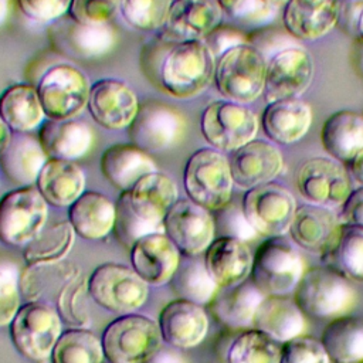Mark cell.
Segmentation results:
<instances>
[{
  "label": "cell",
  "instance_id": "obj_14",
  "mask_svg": "<svg viewBox=\"0 0 363 363\" xmlns=\"http://www.w3.org/2000/svg\"><path fill=\"white\" fill-rule=\"evenodd\" d=\"M130 143L145 152H162L177 146L186 135L187 121L174 106L160 101H146L126 128Z\"/></svg>",
  "mask_w": 363,
  "mask_h": 363
},
{
  "label": "cell",
  "instance_id": "obj_46",
  "mask_svg": "<svg viewBox=\"0 0 363 363\" xmlns=\"http://www.w3.org/2000/svg\"><path fill=\"white\" fill-rule=\"evenodd\" d=\"M20 275L9 268L0 267V329L9 328L21 303Z\"/></svg>",
  "mask_w": 363,
  "mask_h": 363
},
{
  "label": "cell",
  "instance_id": "obj_15",
  "mask_svg": "<svg viewBox=\"0 0 363 363\" xmlns=\"http://www.w3.org/2000/svg\"><path fill=\"white\" fill-rule=\"evenodd\" d=\"M296 187L308 203L329 208L342 207L353 190L350 172L329 156L306 159L296 172Z\"/></svg>",
  "mask_w": 363,
  "mask_h": 363
},
{
  "label": "cell",
  "instance_id": "obj_44",
  "mask_svg": "<svg viewBox=\"0 0 363 363\" xmlns=\"http://www.w3.org/2000/svg\"><path fill=\"white\" fill-rule=\"evenodd\" d=\"M173 0H121L123 20L139 31H159L164 24Z\"/></svg>",
  "mask_w": 363,
  "mask_h": 363
},
{
  "label": "cell",
  "instance_id": "obj_38",
  "mask_svg": "<svg viewBox=\"0 0 363 363\" xmlns=\"http://www.w3.org/2000/svg\"><path fill=\"white\" fill-rule=\"evenodd\" d=\"M320 342L332 363L363 362V320L354 316L330 319L325 326Z\"/></svg>",
  "mask_w": 363,
  "mask_h": 363
},
{
  "label": "cell",
  "instance_id": "obj_42",
  "mask_svg": "<svg viewBox=\"0 0 363 363\" xmlns=\"http://www.w3.org/2000/svg\"><path fill=\"white\" fill-rule=\"evenodd\" d=\"M51 363H104L102 340L86 328H68L58 337Z\"/></svg>",
  "mask_w": 363,
  "mask_h": 363
},
{
  "label": "cell",
  "instance_id": "obj_16",
  "mask_svg": "<svg viewBox=\"0 0 363 363\" xmlns=\"http://www.w3.org/2000/svg\"><path fill=\"white\" fill-rule=\"evenodd\" d=\"M315 75L312 54L302 47H286L267 60L264 99L268 102L301 98Z\"/></svg>",
  "mask_w": 363,
  "mask_h": 363
},
{
  "label": "cell",
  "instance_id": "obj_51",
  "mask_svg": "<svg viewBox=\"0 0 363 363\" xmlns=\"http://www.w3.org/2000/svg\"><path fill=\"white\" fill-rule=\"evenodd\" d=\"M223 13L233 18L254 20L259 18L265 9H274L261 0H216Z\"/></svg>",
  "mask_w": 363,
  "mask_h": 363
},
{
  "label": "cell",
  "instance_id": "obj_13",
  "mask_svg": "<svg viewBox=\"0 0 363 363\" xmlns=\"http://www.w3.org/2000/svg\"><path fill=\"white\" fill-rule=\"evenodd\" d=\"M241 208L251 227L262 237H282L289 231L298 208L292 191L277 182L245 190Z\"/></svg>",
  "mask_w": 363,
  "mask_h": 363
},
{
  "label": "cell",
  "instance_id": "obj_22",
  "mask_svg": "<svg viewBox=\"0 0 363 363\" xmlns=\"http://www.w3.org/2000/svg\"><path fill=\"white\" fill-rule=\"evenodd\" d=\"M233 182L242 190L274 182L284 169V157L275 143L265 139H252L230 153Z\"/></svg>",
  "mask_w": 363,
  "mask_h": 363
},
{
  "label": "cell",
  "instance_id": "obj_27",
  "mask_svg": "<svg viewBox=\"0 0 363 363\" xmlns=\"http://www.w3.org/2000/svg\"><path fill=\"white\" fill-rule=\"evenodd\" d=\"M204 264L218 288H230L250 278L252 254L247 242L218 235L204 251Z\"/></svg>",
  "mask_w": 363,
  "mask_h": 363
},
{
  "label": "cell",
  "instance_id": "obj_28",
  "mask_svg": "<svg viewBox=\"0 0 363 363\" xmlns=\"http://www.w3.org/2000/svg\"><path fill=\"white\" fill-rule=\"evenodd\" d=\"M262 132L275 145H292L301 140L312 125V109L301 98L268 102L261 113Z\"/></svg>",
  "mask_w": 363,
  "mask_h": 363
},
{
  "label": "cell",
  "instance_id": "obj_39",
  "mask_svg": "<svg viewBox=\"0 0 363 363\" xmlns=\"http://www.w3.org/2000/svg\"><path fill=\"white\" fill-rule=\"evenodd\" d=\"M170 289L177 298L191 301L201 306L208 305L218 291V285L210 277L204 259L182 257L180 265L172 277Z\"/></svg>",
  "mask_w": 363,
  "mask_h": 363
},
{
  "label": "cell",
  "instance_id": "obj_26",
  "mask_svg": "<svg viewBox=\"0 0 363 363\" xmlns=\"http://www.w3.org/2000/svg\"><path fill=\"white\" fill-rule=\"evenodd\" d=\"M339 225L333 208L308 203L296 208L288 233L298 247L323 257L332 248Z\"/></svg>",
  "mask_w": 363,
  "mask_h": 363
},
{
  "label": "cell",
  "instance_id": "obj_10",
  "mask_svg": "<svg viewBox=\"0 0 363 363\" xmlns=\"http://www.w3.org/2000/svg\"><path fill=\"white\" fill-rule=\"evenodd\" d=\"M258 129L257 113L248 105L228 99L208 104L200 116L204 140L223 153H231L255 139Z\"/></svg>",
  "mask_w": 363,
  "mask_h": 363
},
{
  "label": "cell",
  "instance_id": "obj_9",
  "mask_svg": "<svg viewBox=\"0 0 363 363\" xmlns=\"http://www.w3.org/2000/svg\"><path fill=\"white\" fill-rule=\"evenodd\" d=\"M86 288L98 306L116 315L138 311L149 295V285L135 269L116 262L98 265L86 279Z\"/></svg>",
  "mask_w": 363,
  "mask_h": 363
},
{
  "label": "cell",
  "instance_id": "obj_5",
  "mask_svg": "<svg viewBox=\"0 0 363 363\" xmlns=\"http://www.w3.org/2000/svg\"><path fill=\"white\" fill-rule=\"evenodd\" d=\"M183 186L187 199L208 211L225 207L233 194V176L225 153L201 147L196 150L184 166Z\"/></svg>",
  "mask_w": 363,
  "mask_h": 363
},
{
  "label": "cell",
  "instance_id": "obj_49",
  "mask_svg": "<svg viewBox=\"0 0 363 363\" xmlns=\"http://www.w3.org/2000/svg\"><path fill=\"white\" fill-rule=\"evenodd\" d=\"M223 210L225 211V214H224L225 217L221 220L223 231L220 235L234 237L244 242L255 240L258 237V233L251 227V224L245 218L241 207L238 210H228L225 206V207H223Z\"/></svg>",
  "mask_w": 363,
  "mask_h": 363
},
{
  "label": "cell",
  "instance_id": "obj_58",
  "mask_svg": "<svg viewBox=\"0 0 363 363\" xmlns=\"http://www.w3.org/2000/svg\"><path fill=\"white\" fill-rule=\"evenodd\" d=\"M354 33L359 35V38L363 41V7L359 13V17H357V21H356V28H354Z\"/></svg>",
  "mask_w": 363,
  "mask_h": 363
},
{
  "label": "cell",
  "instance_id": "obj_43",
  "mask_svg": "<svg viewBox=\"0 0 363 363\" xmlns=\"http://www.w3.org/2000/svg\"><path fill=\"white\" fill-rule=\"evenodd\" d=\"M279 342L255 328H250L231 342L225 363H279Z\"/></svg>",
  "mask_w": 363,
  "mask_h": 363
},
{
  "label": "cell",
  "instance_id": "obj_6",
  "mask_svg": "<svg viewBox=\"0 0 363 363\" xmlns=\"http://www.w3.org/2000/svg\"><path fill=\"white\" fill-rule=\"evenodd\" d=\"M101 340L108 363H146L163 345L157 320L136 312L108 323Z\"/></svg>",
  "mask_w": 363,
  "mask_h": 363
},
{
  "label": "cell",
  "instance_id": "obj_20",
  "mask_svg": "<svg viewBox=\"0 0 363 363\" xmlns=\"http://www.w3.org/2000/svg\"><path fill=\"white\" fill-rule=\"evenodd\" d=\"M135 91L116 78H102L91 85L88 112L94 122L109 130L128 128L139 111Z\"/></svg>",
  "mask_w": 363,
  "mask_h": 363
},
{
  "label": "cell",
  "instance_id": "obj_40",
  "mask_svg": "<svg viewBox=\"0 0 363 363\" xmlns=\"http://www.w3.org/2000/svg\"><path fill=\"white\" fill-rule=\"evenodd\" d=\"M77 233L68 220L45 224V227L23 247L27 265L47 264L65 259L71 251Z\"/></svg>",
  "mask_w": 363,
  "mask_h": 363
},
{
  "label": "cell",
  "instance_id": "obj_21",
  "mask_svg": "<svg viewBox=\"0 0 363 363\" xmlns=\"http://www.w3.org/2000/svg\"><path fill=\"white\" fill-rule=\"evenodd\" d=\"M223 20L216 0H173L157 37L169 43L204 40Z\"/></svg>",
  "mask_w": 363,
  "mask_h": 363
},
{
  "label": "cell",
  "instance_id": "obj_1",
  "mask_svg": "<svg viewBox=\"0 0 363 363\" xmlns=\"http://www.w3.org/2000/svg\"><path fill=\"white\" fill-rule=\"evenodd\" d=\"M20 291L24 302H44L58 312L69 328H88L86 281L78 265L65 259L27 265L20 274Z\"/></svg>",
  "mask_w": 363,
  "mask_h": 363
},
{
  "label": "cell",
  "instance_id": "obj_37",
  "mask_svg": "<svg viewBox=\"0 0 363 363\" xmlns=\"http://www.w3.org/2000/svg\"><path fill=\"white\" fill-rule=\"evenodd\" d=\"M0 116L13 133H28L45 119L37 86L14 84L0 95Z\"/></svg>",
  "mask_w": 363,
  "mask_h": 363
},
{
  "label": "cell",
  "instance_id": "obj_55",
  "mask_svg": "<svg viewBox=\"0 0 363 363\" xmlns=\"http://www.w3.org/2000/svg\"><path fill=\"white\" fill-rule=\"evenodd\" d=\"M350 176L363 186V149L350 162Z\"/></svg>",
  "mask_w": 363,
  "mask_h": 363
},
{
  "label": "cell",
  "instance_id": "obj_8",
  "mask_svg": "<svg viewBox=\"0 0 363 363\" xmlns=\"http://www.w3.org/2000/svg\"><path fill=\"white\" fill-rule=\"evenodd\" d=\"M62 319L55 308L44 302H23L9 326L16 350L34 363L50 360L62 333Z\"/></svg>",
  "mask_w": 363,
  "mask_h": 363
},
{
  "label": "cell",
  "instance_id": "obj_2",
  "mask_svg": "<svg viewBox=\"0 0 363 363\" xmlns=\"http://www.w3.org/2000/svg\"><path fill=\"white\" fill-rule=\"evenodd\" d=\"M216 55L204 40L172 43L160 72L159 86L177 99H190L203 94L214 81Z\"/></svg>",
  "mask_w": 363,
  "mask_h": 363
},
{
  "label": "cell",
  "instance_id": "obj_33",
  "mask_svg": "<svg viewBox=\"0 0 363 363\" xmlns=\"http://www.w3.org/2000/svg\"><path fill=\"white\" fill-rule=\"evenodd\" d=\"M320 143L329 157L350 163L363 149V113L353 109L332 112L322 123Z\"/></svg>",
  "mask_w": 363,
  "mask_h": 363
},
{
  "label": "cell",
  "instance_id": "obj_31",
  "mask_svg": "<svg viewBox=\"0 0 363 363\" xmlns=\"http://www.w3.org/2000/svg\"><path fill=\"white\" fill-rule=\"evenodd\" d=\"M116 204L104 193L85 190L69 207L68 221L77 235L85 240H102L113 231Z\"/></svg>",
  "mask_w": 363,
  "mask_h": 363
},
{
  "label": "cell",
  "instance_id": "obj_32",
  "mask_svg": "<svg viewBox=\"0 0 363 363\" xmlns=\"http://www.w3.org/2000/svg\"><path fill=\"white\" fill-rule=\"evenodd\" d=\"M104 177L118 190H129L143 176L157 172L152 156L133 143H116L101 156Z\"/></svg>",
  "mask_w": 363,
  "mask_h": 363
},
{
  "label": "cell",
  "instance_id": "obj_30",
  "mask_svg": "<svg viewBox=\"0 0 363 363\" xmlns=\"http://www.w3.org/2000/svg\"><path fill=\"white\" fill-rule=\"evenodd\" d=\"M48 159L38 138L28 133H13L10 142L0 152V170L17 187L34 186Z\"/></svg>",
  "mask_w": 363,
  "mask_h": 363
},
{
  "label": "cell",
  "instance_id": "obj_3",
  "mask_svg": "<svg viewBox=\"0 0 363 363\" xmlns=\"http://www.w3.org/2000/svg\"><path fill=\"white\" fill-rule=\"evenodd\" d=\"M292 299L305 316L335 319L354 308L356 291L346 275L323 264L303 272Z\"/></svg>",
  "mask_w": 363,
  "mask_h": 363
},
{
  "label": "cell",
  "instance_id": "obj_47",
  "mask_svg": "<svg viewBox=\"0 0 363 363\" xmlns=\"http://www.w3.org/2000/svg\"><path fill=\"white\" fill-rule=\"evenodd\" d=\"M121 0H72L68 14L82 24H108L119 11Z\"/></svg>",
  "mask_w": 363,
  "mask_h": 363
},
{
  "label": "cell",
  "instance_id": "obj_45",
  "mask_svg": "<svg viewBox=\"0 0 363 363\" xmlns=\"http://www.w3.org/2000/svg\"><path fill=\"white\" fill-rule=\"evenodd\" d=\"M279 363H332L320 339L296 336L281 343Z\"/></svg>",
  "mask_w": 363,
  "mask_h": 363
},
{
  "label": "cell",
  "instance_id": "obj_25",
  "mask_svg": "<svg viewBox=\"0 0 363 363\" xmlns=\"http://www.w3.org/2000/svg\"><path fill=\"white\" fill-rule=\"evenodd\" d=\"M339 21V0H288L282 9L284 28L301 41H315Z\"/></svg>",
  "mask_w": 363,
  "mask_h": 363
},
{
  "label": "cell",
  "instance_id": "obj_57",
  "mask_svg": "<svg viewBox=\"0 0 363 363\" xmlns=\"http://www.w3.org/2000/svg\"><path fill=\"white\" fill-rule=\"evenodd\" d=\"M9 14V0H0V26L6 21Z\"/></svg>",
  "mask_w": 363,
  "mask_h": 363
},
{
  "label": "cell",
  "instance_id": "obj_24",
  "mask_svg": "<svg viewBox=\"0 0 363 363\" xmlns=\"http://www.w3.org/2000/svg\"><path fill=\"white\" fill-rule=\"evenodd\" d=\"M157 325L166 345L184 350L200 345L206 339L208 315L204 306L176 298L162 308Z\"/></svg>",
  "mask_w": 363,
  "mask_h": 363
},
{
  "label": "cell",
  "instance_id": "obj_18",
  "mask_svg": "<svg viewBox=\"0 0 363 363\" xmlns=\"http://www.w3.org/2000/svg\"><path fill=\"white\" fill-rule=\"evenodd\" d=\"M48 34L52 48L74 60L102 58L113 50L118 41L116 31L109 24H82L69 14L54 21Z\"/></svg>",
  "mask_w": 363,
  "mask_h": 363
},
{
  "label": "cell",
  "instance_id": "obj_59",
  "mask_svg": "<svg viewBox=\"0 0 363 363\" xmlns=\"http://www.w3.org/2000/svg\"><path fill=\"white\" fill-rule=\"evenodd\" d=\"M261 1L271 6V7H278V6H284L288 0H261Z\"/></svg>",
  "mask_w": 363,
  "mask_h": 363
},
{
  "label": "cell",
  "instance_id": "obj_34",
  "mask_svg": "<svg viewBox=\"0 0 363 363\" xmlns=\"http://www.w3.org/2000/svg\"><path fill=\"white\" fill-rule=\"evenodd\" d=\"M40 194L51 207H69L85 191V173L72 160L48 159L35 182Z\"/></svg>",
  "mask_w": 363,
  "mask_h": 363
},
{
  "label": "cell",
  "instance_id": "obj_52",
  "mask_svg": "<svg viewBox=\"0 0 363 363\" xmlns=\"http://www.w3.org/2000/svg\"><path fill=\"white\" fill-rule=\"evenodd\" d=\"M339 220L340 223L363 228V186L350 191L349 197L342 204Z\"/></svg>",
  "mask_w": 363,
  "mask_h": 363
},
{
  "label": "cell",
  "instance_id": "obj_23",
  "mask_svg": "<svg viewBox=\"0 0 363 363\" xmlns=\"http://www.w3.org/2000/svg\"><path fill=\"white\" fill-rule=\"evenodd\" d=\"M129 251L130 267L149 286L169 284L183 257L164 233L139 238Z\"/></svg>",
  "mask_w": 363,
  "mask_h": 363
},
{
  "label": "cell",
  "instance_id": "obj_50",
  "mask_svg": "<svg viewBox=\"0 0 363 363\" xmlns=\"http://www.w3.org/2000/svg\"><path fill=\"white\" fill-rule=\"evenodd\" d=\"M170 45H172V43L164 41L157 37V40L152 41L150 44H147L145 47L140 61H142L143 71H145L146 77L150 79V82H155L159 85V72H160L162 61H163L167 50L170 48Z\"/></svg>",
  "mask_w": 363,
  "mask_h": 363
},
{
  "label": "cell",
  "instance_id": "obj_29",
  "mask_svg": "<svg viewBox=\"0 0 363 363\" xmlns=\"http://www.w3.org/2000/svg\"><path fill=\"white\" fill-rule=\"evenodd\" d=\"M37 138L50 159L72 162L86 156L95 142L92 128L79 119H47L41 123Z\"/></svg>",
  "mask_w": 363,
  "mask_h": 363
},
{
  "label": "cell",
  "instance_id": "obj_7",
  "mask_svg": "<svg viewBox=\"0 0 363 363\" xmlns=\"http://www.w3.org/2000/svg\"><path fill=\"white\" fill-rule=\"evenodd\" d=\"M305 262L291 241L268 237L252 255L250 279L267 295H289L305 272Z\"/></svg>",
  "mask_w": 363,
  "mask_h": 363
},
{
  "label": "cell",
  "instance_id": "obj_56",
  "mask_svg": "<svg viewBox=\"0 0 363 363\" xmlns=\"http://www.w3.org/2000/svg\"><path fill=\"white\" fill-rule=\"evenodd\" d=\"M11 136H13V132H11V129L6 125V122L1 119V116H0V152L6 147V145L10 142V139H11Z\"/></svg>",
  "mask_w": 363,
  "mask_h": 363
},
{
  "label": "cell",
  "instance_id": "obj_41",
  "mask_svg": "<svg viewBox=\"0 0 363 363\" xmlns=\"http://www.w3.org/2000/svg\"><path fill=\"white\" fill-rule=\"evenodd\" d=\"M322 259L350 281L363 282V228L340 223L336 240Z\"/></svg>",
  "mask_w": 363,
  "mask_h": 363
},
{
  "label": "cell",
  "instance_id": "obj_36",
  "mask_svg": "<svg viewBox=\"0 0 363 363\" xmlns=\"http://www.w3.org/2000/svg\"><path fill=\"white\" fill-rule=\"evenodd\" d=\"M252 328L284 343L303 335L306 323L303 312L292 298L286 295H267L258 305Z\"/></svg>",
  "mask_w": 363,
  "mask_h": 363
},
{
  "label": "cell",
  "instance_id": "obj_53",
  "mask_svg": "<svg viewBox=\"0 0 363 363\" xmlns=\"http://www.w3.org/2000/svg\"><path fill=\"white\" fill-rule=\"evenodd\" d=\"M204 41L207 43V45L210 47V50L213 51V54L216 57L221 55L225 50L237 45L240 43H245V40L241 35H238L237 31L228 30V28H223L221 24L213 33H210L204 38Z\"/></svg>",
  "mask_w": 363,
  "mask_h": 363
},
{
  "label": "cell",
  "instance_id": "obj_54",
  "mask_svg": "<svg viewBox=\"0 0 363 363\" xmlns=\"http://www.w3.org/2000/svg\"><path fill=\"white\" fill-rule=\"evenodd\" d=\"M146 363H190L180 349L170 345H162Z\"/></svg>",
  "mask_w": 363,
  "mask_h": 363
},
{
  "label": "cell",
  "instance_id": "obj_35",
  "mask_svg": "<svg viewBox=\"0 0 363 363\" xmlns=\"http://www.w3.org/2000/svg\"><path fill=\"white\" fill-rule=\"evenodd\" d=\"M264 296L265 295L248 278L238 285L218 288L208 306L214 318L224 326L231 329H248L252 328L255 312Z\"/></svg>",
  "mask_w": 363,
  "mask_h": 363
},
{
  "label": "cell",
  "instance_id": "obj_48",
  "mask_svg": "<svg viewBox=\"0 0 363 363\" xmlns=\"http://www.w3.org/2000/svg\"><path fill=\"white\" fill-rule=\"evenodd\" d=\"M72 0H17L21 13L38 23H54L69 11Z\"/></svg>",
  "mask_w": 363,
  "mask_h": 363
},
{
  "label": "cell",
  "instance_id": "obj_12",
  "mask_svg": "<svg viewBox=\"0 0 363 363\" xmlns=\"http://www.w3.org/2000/svg\"><path fill=\"white\" fill-rule=\"evenodd\" d=\"M89 81L85 72L72 64L48 68L37 85L40 102L48 119H75L88 105Z\"/></svg>",
  "mask_w": 363,
  "mask_h": 363
},
{
  "label": "cell",
  "instance_id": "obj_19",
  "mask_svg": "<svg viewBox=\"0 0 363 363\" xmlns=\"http://www.w3.org/2000/svg\"><path fill=\"white\" fill-rule=\"evenodd\" d=\"M123 193L132 213L153 233H164L163 220L179 200L177 184L164 173L153 172L139 179Z\"/></svg>",
  "mask_w": 363,
  "mask_h": 363
},
{
  "label": "cell",
  "instance_id": "obj_60",
  "mask_svg": "<svg viewBox=\"0 0 363 363\" xmlns=\"http://www.w3.org/2000/svg\"><path fill=\"white\" fill-rule=\"evenodd\" d=\"M360 363H363V362H360Z\"/></svg>",
  "mask_w": 363,
  "mask_h": 363
},
{
  "label": "cell",
  "instance_id": "obj_17",
  "mask_svg": "<svg viewBox=\"0 0 363 363\" xmlns=\"http://www.w3.org/2000/svg\"><path fill=\"white\" fill-rule=\"evenodd\" d=\"M164 234L183 257L204 254L216 238V218L211 211L190 199H179L163 220Z\"/></svg>",
  "mask_w": 363,
  "mask_h": 363
},
{
  "label": "cell",
  "instance_id": "obj_11",
  "mask_svg": "<svg viewBox=\"0 0 363 363\" xmlns=\"http://www.w3.org/2000/svg\"><path fill=\"white\" fill-rule=\"evenodd\" d=\"M48 203L34 186L16 187L0 197V242L24 247L47 224Z\"/></svg>",
  "mask_w": 363,
  "mask_h": 363
},
{
  "label": "cell",
  "instance_id": "obj_4",
  "mask_svg": "<svg viewBox=\"0 0 363 363\" xmlns=\"http://www.w3.org/2000/svg\"><path fill=\"white\" fill-rule=\"evenodd\" d=\"M265 71V55L257 45L245 41L217 57L214 84L224 99L248 105L264 94Z\"/></svg>",
  "mask_w": 363,
  "mask_h": 363
}]
</instances>
